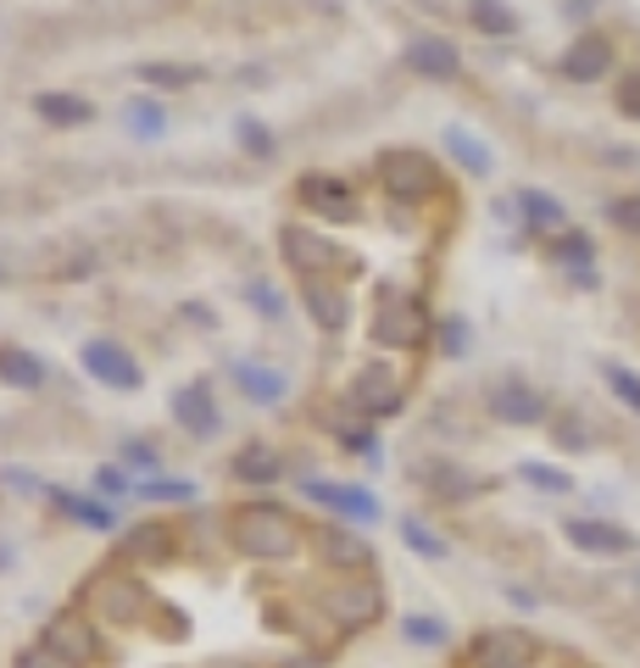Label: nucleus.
Segmentation results:
<instances>
[{
    "label": "nucleus",
    "instance_id": "obj_1",
    "mask_svg": "<svg viewBox=\"0 0 640 668\" xmlns=\"http://www.w3.org/2000/svg\"><path fill=\"white\" fill-rule=\"evenodd\" d=\"M229 541L245 557H262V562H290L301 552V523H295L284 507L262 502V507H234L229 518Z\"/></svg>",
    "mask_w": 640,
    "mask_h": 668
},
{
    "label": "nucleus",
    "instance_id": "obj_2",
    "mask_svg": "<svg viewBox=\"0 0 640 668\" xmlns=\"http://www.w3.org/2000/svg\"><path fill=\"white\" fill-rule=\"evenodd\" d=\"M318 613H323V624H329L334 635H357V630H368L373 618L384 613V591H379V580H368V574L340 580V585H329V591L318 596Z\"/></svg>",
    "mask_w": 640,
    "mask_h": 668
},
{
    "label": "nucleus",
    "instance_id": "obj_3",
    "mask_svg": "<svg viewBox=\"0 0 640 668\" xmlns=\"http://www.w3.org/2000/svg\"><path fill=\"white\" fill-rule=\"evenodd\" d=\"M279 251H284V262H290V273H301L307 284H318L323 273H340L352 257L340 251L329 234H312V228H301V223H284V234H279Z\"/></svg>",
    "mask_w": 640,
    "mask_h": 668
},
{
    "label": "nucleus",
    "instance_id": "obj_4",
    "mask_svg": "<svg viewBox=\"0 0 640 668\" xmlns=\"http://www.w3.org/2000/svg\"><path fill=\"white\" fill-rule=\"evenodd\" d=\"M429 334V312L423 301H413L407 290H384L373 307V341L379 346H423Z\"/></svg>",
    "mask_w": 640,
    "mask_h": 668
},
{
    "label": "nucleus",
    "instance_id": "obj_5",
    "mask_svg": "<svg viewBox=\"0 0 640 668\" xmlns=\"http://www.w3.org/2000/svg\"><path fill=\"white\" fill-rule=\"evenodd\" d=\"M379 178H384V189H390L396 201H429L434 189H440V168H434V157H423V151H384Z\"/></svg>",
    "mask_w": 640,
    "mask_h": 668
},
{
    "label": "nucleus",
    "instance_id": "obj_6",
    "mask_svg": "<svg viewBox=\"0 0 640 668\" xmlns=\"http://www.w3.org/2000/svg\"><path fill=\"white\" fill-rule=\"evenodd\" d=\"M402 396H407L402 373L384 368V362H373V368H362V373L352 379V407H357L362 418H390V412L402 407Z\"/></svg>",
    "mask_w": 640,
    "mask_h": 668
},
{
    "label": "nucleus",
    "instance_id": "obj_7",
    "mask_svg": "<svg viewBox=\"0 0 640 668\" xmlns=\"http://www.w3.org/2000/svg\"><path fill=\"white\" fill-rule=\"evenodd\" d=\"M540 657V641H529L524 630H484L468 652L473 668H534Z\"/></svg>",
    "mask_w": 640,
    "mask_h": 668
},
{
    "label": "nucleus",
    "instance_id": "obj_8",
    "mask_svg": "<svg viewBox=\"0 0 640 668\" xmlns=\"http://www.w3.org/2000/svg\"><path fill=\"white\" fill-rule=\"evenodd\" d=\"M295 201L323 212V218H340V223L357 218V189L346 178H334V173H301L295 178Z\"/></svg>",
    "mask_w": 640,
    "mask_h": 668
},
{
    "label": "nucleus",
    "instance_id": "obj_9",
    "mask_svg": "<svg viewBox=\"0 0 640 668\" xmlns=\"http://www.w3.org/2000/svg\"><path fill=\"white\" fill-rule=\"evenodd\" d=\"M613 62H618V51H613L607 34H579L568 51H563V73H568L574 84H596V78H607Z\"/></svg>",
    "mask_w": 640,
    "mask_h": 668
},
{
    "label": "nucleus",
    "instance_id": "obj_10",
    "mask_svg": "<svg viewBox=\"0 0 640 668\" xmlns=\"http://www.w3.org/2000/svg\"><path fill=\"white\" fill-rule=\"evenodd\" d=\"M490 418L513 423V429H529V423L546 418V401H540V391H529L524 379H502V385L490 391Z\"/></svg>",
    "mask_w": 640,
    "mask_h": 668
},
{
    "label": "nucleus",
    "instance_id": "obj_11",
    "mask_svg": "<svg viewBox=\"0 0 640 668\" xmlns=\"http://www.w3.org/2000/svg\"><path fill=\"white\" fill-rule=\"evenodd\" d=\"M39 641H45V646H57V652H62L67 663H78V668H89V663H95V646H101V641H95V624H89L84 613H62V618H51Z\"/></svg>",
    "mask_w": 640,
    "mask_h": 668
},
{
    "label": "nucleus",
    "instance_id": "obj_12",
    "mask_svg": "<svg viewBox=\"0 0 640 668\" xmlns=\"http://www.w3.org/2000/svg\"><path fill=\"white\" fill-rule=\"evenodd\" d=\"M563 535L579 552H590V557H624V552H635V535L618 530V523H602V518H568Z\"/></svg>",
    "mask_w": 640,
    "mask_h": 668
},
{
    "label": "nucleus",
    "instance_id": "obj_13",
    "mask_svg": "<svg viewBox=\"0 0 640 668\" xmlns=\"http://www.w3.org/2000/svg\"><path fill=\"white\" fill-rule=\"evenodd\" d=\"M84 368L101 379V385H112V391H134L139 385V362L118 341H89L84 346Z\"/></svg>",
    "mask_w": 640,
    "mask_h": 668
},
{
    "label": "nucleus",
    "instance_id": "obj_14",
    "mask_svg": "<svg viewBox=\"0 0 640 668\" xmlns=\"http://www.w3.org/2000/svg\"><path fill=\"white\" fill-rule=\"evenodd\" d=\"M407 67H413V73H423V78H457L463 51H457L452 39H440V34H423V39H413V45H407Z\"/></svg>",
    "mask_w": 640,
    "mask_h": 668
},
{
    "label": "nucleus",
    "instance_id": "obj_15",
    "mask_svg": "<svg viewBox=\"0 0 640 668\" xmlns=\"http://www.w3.org/2000/svg\"><path fill=\"white\" fill-rule=\"evenodd\" d=\"M301 496H307V502H323V507H334V512H346V518H357V523H368V518H379V502H373L368 491H357V485H329V480H301Z\"/></svg>",
    "mask_w": 640,
    "mask_h": 668
},
{
    "label": "nucleus",
    "instance_id": "obj_16",
    "mask_svg": "<svg viewBox=\"0 0 640 668\" xmlns=\"http://www.w3.org/2000/svg\"><path fill=\"white\" fill-rule=\"evenodd\" d=\"M173 418L189 429V435H201V441H207V435H218V423H223V418H218V401H212V391H207V385H179V391H173Z\"/></svg>",
    "mask_w": 640,
    "mask_h": 668
},
{
    "label": "nucleus",
    "instance_id": "obj_17",
    "mask_svg": "<svg viewBox=\"0 0 640 668\" xmlns=\"http://www.w3.org/2000/svg\"><path fill=\"white\" fill-rule=\"evenodd\" d=\"M301 307H307V312H312V323H318V329H329V334H340V329L352 323V301H346V290H329L323 279L301 290Z\"/></svg>",
    "mask_w": 640,
    "mask_h": 668
},
{
    "label": "nucleus",
    "instance_id": "obj_18",
    "mask_svg": "<svg viewBox=\"0 0 640 668\" xmlns=\"http://www.w3.org/2000/svg\"><path fill=\"white\" fill-rule=\"evenodd\" d=\"M34 112H39L45 123H57V128H78V123H89V117H95L84 95H62V89L34 95Z\"/></svg>",
    "mask_w": 640,
    "mask_h": 668
},
{
    "label": "nucleus",
    "instance_id": "obj_19",
    "mask_svg": "<svg viewBox=\"0 0 640 668\" xmlns=\"http://www.w3.org/2000/svg\"><path fill=\"white\" fill-rule=\"evenodd\" d=\"M168 552H173L168 523H139V530L123 535V557H134V562H168Z\"/></svg>",
    "mask_w": 640,
    "mask_h": 668
},
{
    "label": "nucleus",
    "instance_id": "obj_20",
    "mask_svg": "<svg viewBox=\"0 0 640 668\" xmlns=\"http://www.w3.org/2000/svg\"><path fill=\"white\" fill-rule=\"evenodd\" d=\"M318 552H323V562L346 568V574H362L368 568V546L357 535H346V530H318Z\"/></svg>",
    "mask_w": 640,
    "mask_h": 668
},
{
    "label": "nucleus",
    "instance_id": "obj_21",
    "mask_svg": "<svg viewBox=\"0 0 640 668\" xmlns=\"http://www.w3.org/2000/svg\"><path fill=\"white\" fill-rule=\"evenodd\" d=\"M234 373H239V391L251 396V401H262V407L284 401V391H290V379H284V373H273V368H257V362H239Z\"/></svg>",
    "mask_w": 640,
    "mask_h": 668
},
{
    "label": "nucleus",
    "instance_id": "obj_22",
    "mask_svg": "<svg viewBox=\"0 0 640 668\" xmlns=\"http://www.w3.org/2000/svg\"><path fill=\"white\" fill-rule=\"evenodd\" d=\"M468 23L479 34H496V39L518 34V12L507 7V0H468Z\"/></svg>",
    "mask_w": 640,
    "mask_h": 668
},
{
    "label": "nucleus",
    "instance_id": "obj_23",
    "mask_svg": "<svg viewBox=\"0 0 640 668\" xmlns=\"http://www.w3.org/2000/svg\"><path fill=\"white\" fill-rule=\"evenodd\" d=\"M0 379L7 385H17V391H34L39 379H45V362L34 357V351H17V346H0Z\"/></svg>",
    "mask_w": 640,
    "mask_h": 668
},
{
    "label": "nucleus",
    "instance_id": "obj_24",
    "mask_svg": "<svg viewBox=\"0 0 640 668\" xmlns=\"http://www.w3.org/2000/svg\"><path fill=\"white\" fill-rule=\"evenodd\" d=\"M446 151L468 168V173H490V168H496V157H490V146H484V139H473L468 128H446Z\"/></svg>",
    "mask_w": 640,
    "mask_h": 668
},
{
    "label": "nucleus",
    "instance_id": "obj_25",
    "mask_svg": "<svg viewBox=\"0 0 640 668\" xmlns=\"http://www.w3.org/2000/svg\"><path fill=\"white\" fill-rule=\"evenodd\" d=\"M234 473H239V480L268 485V480H279V457H273L268 446H245V451L234 457Z\"/></svg>",
    "mask_w": 640,
    "mask_h": 668
},
{
    "label": "nucleus",
    "instance_id": "obj_26",
    "mask_svg": "<svg viewBox=\"0 0 640 668\" xmlns=\"http://www.w3.org/2000/svg\"><path fill=\"white\" fill-rule=\"evenodd\" d=\"M518 212H524V223H534V228H557V223H563V207L546 196V189H524V196H518Z\"/></svg>",
    "mask_w": 640,
    "mask_h": 668
},
{
    "label": "nucleus",
    "instance_id": "obj_27",
    "mask_svg": "<svg viewBox=\"0 0 640 668\" xmlns=\"http://www.w3.org/2000/svg\"><path fill=\"white\" fill-rule=\"evenodd\" d=\"M139 78L157 84V89H189L195 78H201V67H184V62H145Z\"/></svg>",
    "mask_w": 640,
    "mask_h": 668
},
{
    "label": "nucleus",
    "instance_id": "obj_28",
    "mask_svg": "<svg viewBox=\"0 0 640 668\" xmlns=\"http://www.w3.org/2000/svg\"><path fill=\"white\" fill-rule=\"evenodd\" d=\"M607 391L629 407V412H640V373L635 368H618V362H607Z\"/></svg>",
    "mask_w": 640,
    "mask_h": 668
},
{
    "label": "nucleus",
    "instance_id": "obj_29",
    "mask_svg": "<svg viewBox=\"0 0 640 668\" xmlns=\"http://www.w3.org/2000/svg\"><path fill=\"white\" fill-rule=\"evenodd\" d=\"M239 151H251V157H273V128H262L257 117H239Z\"/></svg>",
    "mask_w": 640,
    "mask_h": 668
},
{
    "label": "nucleus",
    "instance_id": "obj_30",
    "mask_svg": "<svg viewBox=\"0 0 640 668\" xmlns=\"http://www.w3.org/2000/svg\"><path fill=\"white\" fill-rule=\"evenodd\" d=\"M128 128H134L139 139H157V134L168 128V117H162V107H151V101H134V107H128Z\"/></svg>",
    "mask_w": 640,
    "mask_h": 668
},
{
    "label": "nucleus",
    "instance_id": "obj_31",
    "mask_svg": "<svg viewBox=\"0 0 640 668\" xmlns=\"http://www.w3.org/2000/svg\"><path fill=\"white\" fill-rule=\"evenodd\" d=\"M57 502H62V507L78 518V523H89V530H112V523H118V518H112L101 502H78V496H57Z\"/></svg>",
    "mask_w": 640,
    "mask_h": 668
},
{
    "label": "nucleus",
    "instance_id": "obj_32",
    "mask_svg": "<svg viewBox=\"0 0 640 668\" xmlns=\"http://www.w3.org/2000/svg\"><path fill=\"white\" fill-rule=\"evenodd\" d=\"M518 473H524V480H529L534 491H552V496H563V491L574 485V480H568V473H557V468H546V462H524Z\"/></svg>",
    "mask_w": 640,
    "mask_h": 668
},
{
    "label": "nucleus",
    "instance_id": "obj_33",
    "mask_svg": "<svg viewBox=\"0 0 640 668\" xmlns=\"http://www.w3.org/2000/svg\"><path fill=\"white\" fill-rule=\"evenodd\" d=\"M402 535H407V546L423 552V557H446V541H440L434 530H423L418 518H402Z\"/></svg>",
    "mask_w": 640,
    "mask_h": 668
},
{
    "label": "nucleus",
    "instance_id": "obj_34",
    "mask_svg": "<svg viewBox=\"0 0 640 668\" xmlns=\"http://www.w3.org/2000/svg\"><path fill=\"white\" fill-rule=\"evenodd\" d=\"M607 223L624 228V234H640V196H618L607 201Z\"/></svg>",
    "mask_w": 640,
    "mask_h": 668
},
{
    "label": "nucleus",
    "instance_id": "obj_35",
    "mask_svg": "<svg viewBox=\"0 0 640 668\" xmlns=\"http://www.w3.org/2000/svg\"><path fill=\"white\" fill-rule=\"evenodd\" d=\"M139 496H151V502H189L195 485H189V480H145Z\"/></svg>",
    "mask_w": 640,
    "mask_h": 668
},
{
    "label": "nucleus",
    "instance_id": "obj_36",
    "mask_svg": "<svg viewBox=\"0 0 640 668\" xmlns=\"http://www.w3.org/2000/svg\"><path fill=\"white\" fill-rule=\"evenodd\" d=\"M407 641H418V646H440L446 641V624H440V618H407Z\"/></svg>",
    "mask_w": 640,
    "mask_h": 668
},
{
    "label": "nucleus",
    "instance_id": "obj_37",
    "mask_svg": "<svg viewBox=\"0 0 640 668\" xmlns=\"http://www.w3.org/2000/svg\"><path fill=\"white\" fill-rule=\"evenodd\" d=\"M17 668H78V663H67L57 646H45V641H39V646H28V652L17 657Z\"/></svg>",
    "mask_w": 640,
    "mask_h": 668
},
{
    "label": "nucleus",
    "instance_id": "obj_38",
    "mask_svg": "<svg viewBox=\"0 0 640 668\" xmlns=\"http://www.w3.org/2000/svg\"><path fill=\"white\" fill-rule=\"evenodd\" d=\"M618 112L640 123V67H629V73L618 78Z\"/></svg>",
    "mask_w": 640,
    "mask_h": 668
},
{
    "label": "nucleus",
    "instance_id": "obj_39",
    "mask_svg": "<svg viewBox=\"0 0 640 668\" xmlns=\"http://www.w3.org/2000/svg\"><path fill=\"white\" fill-rule=\"evenodd\" d=\"M557 257L574 262V268H590V240H584V234H563V240H557Z\"/></svg>",
    "mask_w": 640,
    "mask_h": 668
},
{
    "label": "nucleus",
    "instance_id": "obj_40",
    "mask_svg": "<svg viewBox=\"0 0 640 668\" xmlns=\"http://www.w3.org/2000/svg\"><path fill=\"white\" fill-rule=\"evenodd\" d=\"M245 296H251V307H262L268 318H279V312H284V301L273 296V284H251V290H245Z\"/></svg>",
    "mask_w": 640,
    "mask_h": 668
},
{
    "label": "nucleus",
    "instance_id": "obj_41",
    "mask_svg": "<svg viewBox=\"0 0 640 668\" xmlns=\"http://www.w3.org/2000/svg\"><path fill=\"white\" fill-rule=\"evenodd\" d=\"M123 457H128V462H139V468H151V462H157V457H151V446H139V441H128V446H123Z\"/></svg>",
    "mask_w": 640,
    "mask_h": 668
},
{
    "label": "nucleus",
    "instance_id": "obj_42",
    "mask_svg": "<svg viewBox=\"0 0 640 668\" xmlns=\"http://www.w3.org/2000/svg\"><path fill=\"white\" fill-rule=\"evenodd\" d=\"M101 491H112V496H123V491H128V480H123V473H118V468H101Z\"/></svg>",
    "mask_w": 640,
    "mask_h": 668
},
{
    "label": "nucleus",
    "instance_id": "obj_43",
    "mask_svg": "<svg viewBox=\"0 0 640 668\" xmlns=\"http://www.w3.org/2000/svg\"><path fill=\"white\" fill-rule=\"evenodd\" d=\"M446 351H463V323H446Z\"/></svg>",
    "mask_w": 640,
    "mask_h": 668
}]
</instances>
